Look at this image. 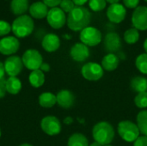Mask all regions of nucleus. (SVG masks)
<instances>
[{
    "mask_svg": "<svg viewBox=\"0 0 147 146\" xmlns=\"http://www.w3.org/2000/svg\"><path fill=\"white\" fill-rule=\"evenodd\" d=\"M91 20L90 11L84 6H76L67 16V25L73 31H82L87 28Z\"/></svg>",
    "mask_w": 147,
    "mask_h": 146,
    "instance_id": "1",
    "label": "nucleus"
},
{
    "mask_svg": "<svg viewBox=\"0 0 147 146\" xmlns=\"http://www.w3.org/2000/svg\"><path fill=\"white\" fill-rule=\"evenodd\" d=\"M92 135L96 142L102 145H109L114 139L115 131L109 122L102 121L95 125L92 130Z\"/></svg>",
    "mask_w": 147,
    "mask_h": 146,
    "instance_id": "2",
    "label": "nucleus"
},
{
    "mask_svg": "<svg viewBox=\"0 0 147 146\" xmlns=\"http://www.w3.org/2000/svg\"><path fill=\"white\" fill-rule=\"evenodd\" d=\"M34 23L31 16L28 15H19L11 25V30L16 38H24L30 35L34 30Z\"/></svg>",
    "mask_w": 147,
    "mask_h": 146,
    "instance_id": "3",
    "label": "nucleus"
},
{
    "mask_svg": "<svg viewBox=\"0 0 147 146\" xmlns=\"http://www.w3.org/2000/svg\"><path fill=\"white\" fill-rule=\"evenodd\" d=\"M118 133L121 138L127 142H134L140 134L136 124L129 120H123L118 125Z\"/></svg>",
    "mask_w": 147,
    "mask_h": 146,
    "instance_id": "4",
    "label": "nucleus"
},
{
    "mask_svg": "<svg viewBox=\"0 0 147 146\" xmlns=\"http://www.w3.org/2000/svg\"><path fill=\"white\" fill-rule=\"evenodd\" d=\"M80 40L87 46H96L102 41V33L94 27H87L80 32Z\"/></svg>",
    "mask_w": 147,
    "mask_h": 146,
    "instance_id": "5",
    "label": "nucleus"
},
{
    "mask_svg": "<svg viewBox=\"0 0 147 146\" xmlns=\"http://www.w3.org/2000/svg\"><path fill=\"white\" fill-rule=\"evenodd\" d=\"M23 65L28 70L35 71L40 68V65L43 63V59L41 54L35 49L27 50L22 58Z\"/></svg>",
    "mask_w": 147,
    "mask_h": 146,
    "instance_id": "6",
    "label": "nucleus"
},
{
    "mask_svg": "<svg viewBox=\"0 0 147 146\" xmlns=\"http://www.w3.org/2000/svg\"><path fill=\"white\" fill-rule=\"evenodd\" d=\"M48 24L54 29H59L65 24L67 17L65 13L59 7L51 8L47 15Z\"/></svg>",
    "mask_w": 147,
    "mask_h": 146,
    "instance_id": "7",
    "label": "nucleus"
},
{
    "mask_svg": "<svg viewBox=\"0 0 147 146\" xmlns=\"http://www.w3.org/2000/svg\"><path fill=\"white\" fill-rule=\"evenodd\" d=\"M83 77L90 81H97L103 76V68L97 63L90 62L82 67Z\"/></svg>",
    "mask_w": 147,
    "mask_h": 146,
    "instance_id": "8",
    "label": "nucleus"
},
{
    "mask_svg": "<svg viewBox=\"0 0 147 146\" xmlns=\"http://www.w3.org/2000/svg\"><path fill=\"white\" fill-rule=\"evenodd\" d=\"M40 127L45 133L50 136L57 135L61 131L60 121L55 116H51V115L46 116L41 120Z\"/></svg>",
    "mask_w": 147,
    "mask_h": 146,
    "instance_id": "9",
    "label": "nucleus"
},
{
    "mask_svg": "<svg viewBox=\"0 0 147 146\" xmlns=\"http://www.w3.org/2000/svg\"><path fill=\"white\" fill-rule=\"evenodd\" d=\"M5 73L9 77H16L21 73L23 68V63L19 56H9L3 63Z\"/></svg>",
    "mask_w": 147,
    "mask_h": 146,
    "instance_id": "10",
    "label": "nucleus"
},
{
    "mask_svg": "<svg viewBox=\"0 0 147 146\" xmlns=\"http://www.w3.org/2000/svg\"><path fill=\"white\" fill-rule=\"evenodd\" d=\"M132 23L138 30H147V7L138 6L132 15Z\"/></svg>",
    "mask_w": 147,
    "mask_h": 146,
    "instance_id": "11",
    "label": "nucleus"
},
{
    "mask_svg": "<svg viewBox=\"0 0 147 146\" xmlns=\"http://www.w3.org/2000/svg\"><path fill=\"white\" fill-rule=\"evenodd\" d=\"M127 9L123 4L114 3L110 4L107 9V16L109 20L113 23H120L126 18Z\"/></svg>",
    "mask_w": 147,
    "mask_h": 146,
    "instance_id": "12",
    "label": "nucleus"
},
{
    "mask_svg": "<svg viewBox=\"0 0 147 146\" xmlns=\"http://www.w3.org/2000/svg\"><path fill=\"white\" fill-rule=\"evenodd\" d=\"M20 47V42L15 36H6L0 40V52L3 55H12Z\"/></svg>",
    "mask_w": 147,
    "mask_h": 146,
    "instance_id": "13",
    "label": "nucleus"
},
{
    "mask_svg": "<svg viewBox=\"0 0 147 146\" xmlns=\"http://www.w3.org/2000/svg\"><path fill=\"white\" fill-rule=\"evenodd\" d=\"M104 48L109 53L117 52L121 46V40L118 34L115 32L108 33L103 40Z\"/></svg>",
    "mask_w": 147,
    "mask_h": 146,
    "instance_id": "14",
    "label": "nucleus"
},
{
    "mask_svg": "<svg viewBox=\"0 0 147 146\" xmlns=\"http://www.w3.org/2000/svg\"><path fill=\"white\" fill-rule=\"evenodd\" d=\"M70 55L77 62L85 61L90 56L89 47L83 43H76L70 51Z\"/></svg>",
    "mask_w": 147,
    "mask_h": 146,
    "instance_id": "15",
    "label": "nucleus"
},
{
    "mask_svg": "<svg viewBox=\"0 0 147 146\" xmlns=\"http://www.w3.org/2000/svg\"><path fill=\"white\" fill-rule=\"evenodd\" d=\"M41 45L44 50L49 52H53L59 48L60 40L55 34H47L44 36Z\"/></svg>",
    "mask_w": 147,
    "mask_h": 146,
    "instance_id": "16",
    "label": "nucleus"
},
{
    "mask_svg": "<svg viewBox=\"0 0 147 146\" xmlns=\"http://www.w3.org/2000/svg\"><path fill=\"white\" fill-rule=\"evenodd\" d=\"M57 103L64 108H69L73 106L75 102L74 95L68 89H62L60 90L57 96Z\"/></svg>",
    "mask_w": 147,
    "mask_h": 146,
    "instance_id": "17",
    "label": "nucleus"
},
{
    "mask_svg": "<svg viewBox=\"0 0 147 146\" xmlns=\"http://www.w3.org/2000/svg\"><path fill=\"white\" fill-rule=\"evenodd\" d=\"M29 13L31 17L35 19H43L48 14V7L43 2H35L29 6Z\"/></svg>",
    "mask_w": 147,
    "mask_h": 146,
    "instance_id": "18",
    "label": "nucleus"
},
{
    "mask_svg": "<svg viewBox=\"0 0 147 146\" xmlns=\"http://www.w3.org/2000/svg\"><path fill=\"white\" fill-rule=\"evenodd\" d=\"M10 9L14 15H22L29 9L28 0H11Z\"/></svg>",
    "mask_w": 147,
    "mask_h": 146,
    "instance_id": "19",
    "label": "nucleus"
},
{
    "mask_svg": "<svg viewBox=\"0 0 147 146\" xmlns=\"http://www.w3.org/2000/svg\"><path fill=\"white\" fill-rule=\"evenodd\" d=\"M119 58L114 53H109L103 57L102 61V68L108 71H115L119 65Z\"/></svg>",
    "mask_w": 147,
    "mask_h": 146,
    "instance_id": "20",
    "label": "nucleus"
},
{
    "mask_svg": "<svg viewBox=\"0 0 147 146\" xmlns=\"http://www.w3.org/2000/svg\"><path fill=\"white\" fill-rule=\"evenodd\" d=\"M22 89V82L16 77H9L6 80V90L11 95H16Z\"/></svg>",
    "mask_w": 147,
    "mask_h": 146,
    "instance_id": "21",
    "label": "nucleus"
},
{
    "mask_svg": "<svg viewBox=\"0 0 147 146\" xmlns=\"http://www.w3.org/2000/svg\"><path fill=\"white\" fill-rule=\"evenodd\" d=\"M57 103L56 96L50 92L42 93L39 96V104L43 108H52Z\"/></svg>",
    "mask_w": 147,
    "mask_h": 146,
    "instance_id": "22",
    "label": "nucleus"
},
{
    "mask_svg": "<svg viewBox=\"0 0 147 146\" xmlns=\"http://www.w3.org/2000/svg\"><path fill=\"white\" fill-rule=\"evenodd\" d=\"M29 83L34 88H39L43 85L45 83V75L44 72L40 69L33 71L29 75Z\"/></svg>",
    "mask_w": 147,
    "mask_h": 146,
    "instance_id": "23",
    "label": "nucleus"
},
{
    "mask_svg": "<svg viewBox=\"0 0 147 146\" xmlns=\"http://www.w3.org/2000/svg\"><path fill=\"white\" fill-rule=\"evenodd\" d=\"M131 88L138 93L147 91V79L143 77H135L131 81Z\"/></svg>",
    "mask_w": 147,
    "mask_h": 146,
    "instance_id": "24",
    "label": "nucleus"
},
{
    "mask_svg": "<svg viewBox=\"0 0 147 146\" xmlns=\"http://www.w3.org/2000/svg\"><path fill=\"white\" fill-rule=\"evenodd\" d=\"M68 146H89L88 139L81 133H74L68 140Z\"/></svg>",
    "mask_w": 147,
    "mask_h": 146,
    "instance_id": "25",
    "label": "nucleus"
},
{
    "mask_svg": "<svg viewBox=\"0 0 147 146\" xmlns=\"http://www.w3.org/2000/svg\"><path fill=\"white\" fill-rule=\"evenodd\" d=\"M137 126L140 133L147 136V110L140 111L137 116Z\"/></svg>",
    "mask_w": 147,
    "mask_h": 146,
    "instance_id": "26",
    "label": "nucleus"
},
{
    "mask_svg": "<svg viewBox=\"0 0 147 146\" xmlns=\"http://www.w3.org/2000/svg\"><path fill=\"white\" fill-rule=\"evenodd\" d=\"M140 39V32L135 28H129L124 33V40L128 44H135Z\"/></svg>",
    "mask_w": 147,
    "mask_h": 146,
    "instance_id": "27",
    "label": "nucleus"
},
{
    "mask_svg": "<svg viewBox=\"0 0 147 146\" xmlns=\"http://www.w3.org/2000/svg\"><path fill=\"white\" fill-rule=\"evenodd\" d=\"M135 64L136 67L141 73L147 75V53L139 55L136 59Z\"/></svg>",
    "mask_w": 147,
    "mask_h": 146,
    "instance_id": "28",
    "label": "nucleus"
},
{
    "mask_svg": "<svg viewBox=\"0 0 147 146\" xmlns=\"http://www.w3.org/2000/svg\"><path fill=\"white\" fill-rule=\"evenodd\" d=\"M106 0H89V7L94 12H99L106 8Z\"/></svg>",
    "mask_w": 147,
    "mask_h": 146,
    "instance_id": "29",
    "label": "nucleus"
},
{
    "mask_svg": "<svg viewBox=\"0 0 147 146\" xmlns=\"http://www.w3.org/2000/svg\"><path fill=\"white\" fill-rule=\"evenodd\" d=\"M135 105L140 108H147V91L138 93L136 97L134 98Z\"/></svg>",
    "mask_w": 147,
    "mask_h": 146,
    "instance_id": "30",
    "label": "nucleus"
},
{
    "mask_svg": "<svg viewBox=\"0 0 147 146\" xmlns=\"http://www.w3.org/2000/svg\"><path fill=\"white\" fill-rule=\"evenodd\" d=\"M59 8L65 12V13H70L75 7V3H73L72 0H62L60 4H59Z\"/></svg>",
    "mask_w": 147,
    "mask_h": 146,
    "instance_id": "31",
    "label": "nucleus"
},
{
    "mask_svg": "<svg viewBox=\"0 0 147 146\" xmlns=\"http://www.w3.org/2000/svg\"><path fill=\"white\" fill-rule=\"evenodd\" d=\"M11 31V25L3 20H0V36H5Z\"/></svg>",
    "mask_w": 147,
    "mask_h": 146,
    "instance_id": "32",
    "label": "nucleus"
},
{
    "mask_svg": "<svg viewBox=\"0 0 147 146\" xmlns=\"http://www.w3.org/2000/svg\"><path fill=\"white\" fill-rule=\"evenodd\" d=\"M123 3L128 9H136L139 6L140 0H123Z\"/></svg>",
    "mask_w": 147,
    "mask_h": 146,
    "instance_id": "33",
    "label": "nucleus"
},
{
    "mask_svg": "<svg viewBox=\"0 0 147 146\" xmlns=\"http://www.w3.org/2000/svg\"><path fill=\"white\" fill-rule=\"evenodd\" d=\"M134 146H147V136H140L134 141Z\"/></svg>",
    "mask_w": 147,
    "mask_h": 146,
    "instance_id": "34",
    "label": "nucleus"
},
{
    "mask_svg": "<svg viewBox=\"0 0 147 146\" xmlns=\"http://www.w3.org/2000/svg\"><path fill=\"white\" fill-rule=\"evenodd\" d=\"M62 0H43L42 2L47 6V7H50V8H54V7H57L58 5L60 4Z\"/></svg>",
    "mask_w": 147,
    "mask_h": 146,
    "instance_id": "35",
    "label": "nucleus"
},
{
    "mask_svg": "<svg viewBox=\"0 0 147 146\" xmlns=\"http://www.w3.org/2000/svg\"><path fill=\"white\" fill-rule=\"evenodd\" d=\"M6 91V80L2 79L0 80V98L4 97Z\"/></svg>",
    "mask_w": 147,
    "mask_h": 146,
    "instance_id": "36",
    "label": "nucleus"
},
{
    "mask_svg": "<svg viewBox=\"0 0 147 146\" xmlns=\"http://www.w3.org/2000/svg\"><path fill=\"white\" fill-rule=\"evenodd\" d=\"M40 70L43 72H47L50 71V65L47 63H42V65H40Z\"/></svg>",
    "mask_w": 147,
    "mask_h": 146,
    "instance_id": "37",
    "label": "nucleus"
},
{
    "mask_svg": "<svg viewBox=\"0 0 147 146\" xmlns=\"http://www.w3.org/2000/svg\"><path fill=\"white\" fill-rule=\"evenodd\" d=\"M4 75H5L4 65H3V63H2V62L0 61V80L3 79V77H4Z\"/></svg>",
    "mask_w": 147,
    "mask_h": 146,
    "instance_id": "38",
    "label": "nucleus"
},
{
    "mask_svg": "<svg viewBox=\"0 0 147 146\" xmlns=\"http://www.w3.org/2000/svg\"><path fill=\"white\" fill-rule=\"evenodd\" d=\"M76 6H83L85 3H87L89 0H72Z\"/></svg>",
    "mask_w": 147,
    "mask_h": 146,
    "instance_id": "39",
    "label": "nucleus"
},
{
    "mask_svg": "<svg viewBox=\"0 0 147 146\" xmlns=\"http://www.w3.org/2000/svg\"><path fill=\"white\" fill-rule=\"evenodd\" d=\"M64 122H65V124H66V125H70V124H71V123L73 122V120H72L71 117H66V118L64 120Z\"/></svg>",
    "mask_w": 147,
    "mask_h": 146,
    "instance_id": "40",
    "label": "nucleus"
},
{
    "mask_svg": "<svg viewBox=\"0 0 147 146\" xmlns=\"http://www.w3.org/2000/svg\"><path fill=\"white\" fill-rule=\"evenodd\" d=\"M121 0H106L107 3H110V4H114V3H118Z\"/></svg>",
    "mask_w": 147,
    "mask_h": 146,
    "instance_id": "41",
    "label": "nucleus"
},
{
    "mask_svg": "<svg viewBox=\"0 0 147 146\" xmlns=\"http://www.w3.org/2000/svg\"><path fill=\"white\" fill-rule=\"evenodd\" d=\"M144 49L146 51V53H147V39H146V40L144 42Z\"/></svg>",
    "mask_w": 147,
    "mask_h": 146,
    "instance_id": "42",
    "label": "nucleus"
},
{
    "mask_svg": "<svg viewBox=\"0 0 147 146\" xmlns=\"http://www.w3.org/2000/svg\"><path fill=\"white\" fill-rule=\"evenodd\" d=\"M89 146H102V145H100L99 143H97V142H96V141H95L94 143H92L91 145H90Z\"/></svg>",
    "mask_w": 147,
    "mask_h": 146,
    "instance_id": "43",
    "label": "nucleus"
},
{
    "mask_svg": "<svg viewBox=\"0 0 147 146\" xmlns=\"http://www.w3.org/2000/svg\"><path fill=\"white\" fill-rule=\"evenodd\" d=\"M19 146H33L31 145H29V144H22V145H21Z\"/></svg>",
    "mask_w": 147,
    "mask_h": 146,
    "instance_id": "44",
    "label": "nucleus"
},
{
    "mask_svg": "<svg viewBox=\"0 0 147 146\" xmlns=\"http://www.w3.org/2000/svg\"><path fill=\"white\" fill-rule=\"evenodd\" d=\"M0 137H1V129H0Z\"/></svg>",
    "mask_w": 147,
    "mask_h": 146,
    "instance_id": "45",
    "label": "nucleus"
},
{
    "mask_svg": "<svg viewBox=\"0 0 147 146\" xmlns=\"http://www.w3.org/2000/svg\"><path fill=\"white\" fill-rule=\"evenodd\" d=\"M105 146H111V145H105Z\"/></svg>",
    "mask_w": 147,
    "mask_h": 146,
    "instance_id": "46",
    "label": "nucleus"
},
{
    "mask_svg": "<svg viewBox=\"0 0 147 146\" xmlns=\"http://www.w3.org/2000/svg\"><path fill=\"white\" fill-rule=\"evenodd\" d=\"M145 1H146V2H147V0H145Z\"/></svg>",
    "mask_w": 147,
    "mask_h": 146,
    "instance_id": "47",
    "label": "nucleus"
}]
</instances>
